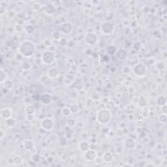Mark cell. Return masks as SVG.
<instances>
[{
  "mask_svg": "<svg viewBox=\"0 0 167 167\" xmlns=\"http://www.w3.org/2000/svg\"><path fill=\"white\" fill-rule=\"evenodd\" d=\"M14 162H15V163H16V164H19L22 163V159L21 157H20L19 156H17V157H16L14 159Z\"/></svg>",
  "mask_w": 167,
  "mask_h": 167,
  "instance_id": "d4e9b609",
  "label": "cell"
},
{
  "mask_svg": "<svg viewBox=\"0 0 167 167\" xmlns=\"http://www.w3.org/2000/svg\"><path fill=\"white\" fill-rule=\"evenodd\" d=\"M71 113V110H70V108H67V107H65V108H64V109L62 110V114H64V116H69Z\"/></svg>",
  "mask_w": 167,
  "mask_h": 167,
  "instance_id": "603a6c76",
  "label": "cell"
},
{
  "mask_svg": "<svg viewBox=\"0 0 167 167\" xmlns=\"http://www.w3.org/2000/svg\"><path fill=\"white\" fill-rule=\"evenodd\" d=\"M72 25H71V24L69 23V22L64 23V24H62L61 27V31L62 32V33L65 35H69L72 32Z\"/></svg>",
  "mask_w": 167,
  "mask_h": 167,
  "instance_id": "ba28073f",
  "label": "cell"
},
{
  "mask_svg": "<svg viewBox=\"0 0 167 167\" xmlns=\"http://www.w3.org/2000/svg\"><path fill=\"white\" fill-rule=\"evenodd\" d=\"M5 135V134L4 133H3V130H1V137H0V138H1V139H2V138H3V137H4Z\"/></svg>",
  "mask_w": 167,
  "mask_h": 167,
  "instance_id": "f1b7e54d",
  "label": "cell"
},
{
  "mask_svg": "<svg viewBox=\"0 0 167 167\" xmlns=\"http://www.w3.org/2000/svg\"><path fill=\"white\" fill-rule=\"evenodd\" d=\"M102 31L105 34H109L113 31V25L109 22H104L101 26Z\"/></svg>",
  "mask_w": 167,
  "mask_h": 167,
  "instance_id": "52a82bcc",
  "label": "cell"
},
{
  "mask_svg": "<svg viewBox=\"0 0 167 167\" xmlns=\"http://www.w3.org/2000/svg\"><path fill=\"white\" fill-rule=\"evenodd\" d=\"M134 72L138 76H143L146 72V67L144 64L139 63L134 67Z\"/></svg>",
  "mask_w": 167,
  "mask_h": 167,
  "instance_id": "277c9868",
  "label": "cell"
},
{
  "mask_svg": "<svg viewBox=\"0 0 167 167\" xmlns=\"http://www.w3.org/2000/svg\"><path fill=\"white\" fill-rule=\"evenodd\" d=\"M45 11H46V13H47V14H48V15H52V14H53V13H54V7L52 5H48L46 7Z\"/></svg>",
  "mask_w": 167,
  "mask_h": 167,
  "instance_id": "44dd1931",
  "label": "cell"
},
{
  "mask_svg": "<svg viewBox=\"0 0 167 167\" xmlns=\"http://www.w3.org/2000/svg\"><path fill=\"white\" fill-rule=\"evenodd\" d=\"M134 141L132 138H127L125 142V146L127 148H133L134 147Z\"/></svg>",
  "mask_w": 167,
  "mask_h": 167,
  "instance_id": "9a60e30c",
  "label": "cell"
},
{
  "mask_svg": "<svg viewBox=\"0 0 167 167\" xmlns=\"http://www.w3.org/2000/svg\"><path fill=\"white\" fill-rule=\"evenodd\" d=\"M48 76L50 77V78H55L58 75V70H56L54 68H52V69H50L48 72Z\"/></svg>",
  "mask_w": 167,
  "mask_h": 167,
  "instance_id": "ac0fdd59",
  "label": "cell"
},
{
  "mask_svg": "<svg viewBox=\"0 0 167 167\" xmlns=\"http://www.w3.org/2000/svg\"><path fill=\"white\" fill-rule=\"evenodd\" d=\"M3 86H4V88H5V89H11L13 86V82L11 80H7L5 82H3Z\"/></svg>",
  "mask_w": 167,
  "mask_h": 167,
  "instance_id": "ffe728a7",
  "label": "cell"
},
{
  "mask_svg": "<svg viewBox=\"0 0 167 167\" xmlns=\"http://www.w3.org/2000/svg\"><path fill=\"white\" fill-rule=\"evenodd\" d=\"M26 32L27 34H32L34 32V27L32 25H27L26 27Z\"/></svg>",
  "mask_w": 167,
  "mask_h": 167,
  "instance_id": "7402d4cb",
  "label": "cell"
},
{
  "mask_svg": "<svg viewBox=\"0 0 167 167\" xmlns=\"http://www.w3.org/2000/svg\"><path fill=\"white\" fill-rule=\"evenodd\" d=\"M42 60L45 64H52L54 61V54L50 51H46L43 54Z\"/></svg>",
  "mask_w": 167,
  "mask_h": 167,
  "instance_id": "3957f363",
  "label": "cell"
},
{
  "mask_svg": "<svg viewBox=\"0 0 167 167\" xmlns=\"http://www.w3.org/2000/svg\"><path fill=\"white\" fill-rule=\"evenodd\" d=\"M84 156L88 161H93L96 157V153L93 150H88L84 152Z\"/></svg>",
  "mask_w": 167,
  "mask_h": 167,
  "instance_id": "7c38bea8",
  "label": "cell"
},
{
  "mask_svg": "<svg viewBox=\"0 0 167 167\" xmlns=\"http://www.w3.org/2000/svg\"><path fill=\"white\" fill-rule=\"evenodd\" d=\"M41 126L46 131H51L54 128V122L50 118H45L42 121Z\"/></svg>",
  "mask_w": 167,
  "mask_h": 167,
  "instance_id": "5b68a950",
  "label": "cell"
},
{
  "mask_svg": "<svg viewBox=\"0 0 167 167\" xmlns=\"http://www.w3.org/2000/svg\"><path fill=\"white\" fill-rule=\"evenodd\" d=\"M108 51L110 54H114V52H115V47H114V46L112 47V46H110L109 47H108Z\"/></svg>",
  "mask_w": 167,
  "mask_h": 167,
  "instance_id": "4316f807",
  "label": "cell"
},
{
  "mask_svg": "<svg viewBox=\"0 0 167 167\" xmlns=\"http://www.w3.org/2000/svg\"><path fill=\"white\" fill-rule=\"evenodd\" d=\"M97 40V37L95 34L92 33H89L87 34L85 38V41L88 45H93L95 43Z\"/></svg>",
  "mask_w": 167,
  "mask_h": 167,
  "instance_id": "8992f818",
  "label": "cell"
},
{
  "mask_svg": "<svg viewBox=\"0 0 167 167\" xmlns=\"http://www.w3.org/2000/svg\"><path fill=\"white\" fill-rule=\"evenodd\" d=\"M79 149L81 150V151H84L85 152L86 151H87V150H89V144H88V143L86 141H83V142H81L79 144Z\"/></svg>",
  "mask_w": 167,
  "mask_h": 167,
  "instance_id": "5bb4252c",
  "label": "cell"
},
{
  "mask_svg": "<svg viewBox=\"0 0 167 167\" xmlns=\"http://www.w3.org/2000/svg\"><path fill=\"white\" fill-rule=\"evenodd\" d=\"M116 56L117 59H119L120 61H124L127 56V53L126 50L123 48H120L117 50L116 52Z\"/></svg>",
  "mask_w": 167,
  "mask_h": 167,
  "instance_id": "30bf717a",
  "label": "cell"
},
{
  "mask_svg": "<svg viewBox=\"0 0 167 167\" xmlns=\"http://www.w3.org/2000/svg\"><path fill=\"white\" fill-rule=\"evenodd\" d=\"M159 117L161 118V120L160 119V120H159V121L160 122L164 123H165L166 120V117L165 114H162V115H161L160 116H159Z\"/></svg>",
  "mask_w": 167,
  "mask_h": 167,
  "instance_id": "484cf974",
  "label": "cell"
},
{
  "mask_svg": "<svg viewBox=\"0 0 167 167\" xmlns=\"http://www.w3.org/2000/svg\"><path fill=\"white\" fill-rule=\"evenodd\" d=\"M0 115L2 118L4 119V120H7L9 118H11L12 116V110L11 109L9 108H5L1 110V113Z\"/></svg>",
  "mask_w": 167,
  "mask_h": 167,
  "instance_id": "8fae6325",
  "label": "cell"
},
{
  "mask_svg": "<svg viewBox=\"0 0 167 167\" xmlns=\"http://www.w3.org/2000/svg\"><path fill=\"white\" fill-rule=\"evenodd\" d=\"M102 159L105 163H110L112 161L114 157H113V155L112 154V153H110V151H107L103 155Z\"/></svg>",
  "mask_w": 167,
  "mask_h": 167,
  "instance_id": "4fadbf2b",
  "label": "cell"
},
{
  "mask_svg": "<svg viewBox=\"0 0 167 167\" xmlns=\"http://www.w3.org/2000/svg\"><path fill=\"white\" fill-rule=\"evenodd\" d=\"M40 102L44 105H48L52 101V96L48 93H44L40 96Z\"/></svg>",
  "mask_w": 167,
  "mask_h": 167,
  "instance_id": "9c48e42d",
  "label": "cell"
},
{
  "mask_svg": "<svg viewBox=\"0 0 167 167\" xmlns=\"http://www.w3.org/2000/svg\"><path fill=\"white\" fill-rule=\"evenodd\" d=\"M111 114L108 110H102L97 114V120L102 124H106L110 120Z\"/></svg>",
  "mask_w": 167,
  "mask_h": 167,
  "instance_id": "7a4b0ae2",
  "label": "cell"
},
{
  "mask_svg": "<svg viewBox=\"0 0 167 167\" xmlns=\"http://www.w3.org/2000/svg\"><path fill=\"white\" fill-rule=\"evenodd\" d=\"M70 110H71V112L72 113H76L78 111L79 108H78V107L77 105H73L70 108Z\"/></svg>",
  "mask_w": 167,
  "mask_h": 167,
  "instance_id": "cb8c5ba5",
  "label": "cell"
},
{
  "mask_svg": "<svg viewBox=\"0 0 167 167\" xmlns=\"http://www.w3.org/2000/svg\"><path fill=\"white\" fill-rule=\"evenodd\" d=\"M26 112L28 115H32L35 112V108L33 105H27L26 108Z\"/></svg>",
  "mask_w": 167,
  "mask_h": 167,
  "instance_id": "d6986e66",
  "label": "cell"
},
{
  "mask_svg": "<svg viewBox=\"0 0 167 167\" xmlns=\"http://www.w3.org/2000/svg\"><path fill=\"white\" fill-rule=\"evenodd\" d=\"M5 124L7 127H10V128H12V127H14L16 125V120L13 118H10L7 120H6Z\"/></svg>",
  "mask_w": 167,
  "mask_h": 167,
  "instance_id": "2e32d148",
  "label": "cell"
},
{
  "mask_svg": "<svg viewBox=\"0 0 167 167\" xmlns=\"http://www.w3.org/2000/svg\"><path fill=\"white\" fill-rule=\"evenodd\" d=\"M0 80H1V83L3 84L7 80V75L5 72V71L3 70L2 68H1V73H0Z\"/></svg>",
  "mask_w": 167,
  "mask_h": 167,
  "instance_id": "e0dca14e",
  "label": "cell"
},
{
  "mask_svg": "<svg viewBox=\"0 0 167 167\" xmlns=\"http://www.w3.org/2000/svg\"><path fill=\"white\" fill-rule=\"evenodd\" d=\"M130 71V69H129V67L128 66H124L123 67V72L125 74H127L129 73Z\"/></svg>",
  "mask_w": 167,
  "mask_h": 167,
  "instance_id": "83f0119b",
  "label": "cell"
},
{
  "mask_svg": "<svg viewBox=\"0 0 167 167\" xmlns=\"http://www.w3.org/2000/svg\"><path fill=\"white\" fill-rule=\"evenodd\" d=\"M20 53L25 58H30L35 52V46L32 42L29 40H25L22 42L20 48Z\"/></svg>",
  "mask_w": 167,
  "mask_h": 167,
  "instance_id": "6da1fadb",
  "label": "cell"
}]
</instances>
